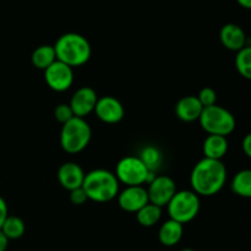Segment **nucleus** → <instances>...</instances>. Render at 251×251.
<instances>
[{"label":"nucleus","instance_id":"1","mask_svg":"<svg viewBox=\"0 0 251 251\" xmlns=\"http://www.w3.org/2000/svg\"><path fill=\"white\" fill-rule=\"evenodd\" d=\"M227 180V169L222 161L202 158L195 164L190 176L193 191L199 196H213L220 193Z\"/></svg>","mask_w":251,"mask_h":251},{"label":"nucleus","instance_id":"2","mask_svg":"<svg viewBox=\"0 0 251 251\" xmlns=\"http://www.w3.org/2000/svg\"><path fill=\"white\" fill-rule=\"evenodd\" d=\"M56 60L66 64L70 68L85 65L91 58V44L82 34L69 32L58 38L54 44Z\"/></svg>","mask_w":251,"mask_h":251},{"label":"nucleus","instance_id":"3","mask_svg":"<svg viewBox=\"0 0 251 251\" xmlns=\"http://www.w3.org/2000/svg\"><path fill=\"white\" fill-rule=\"evenodd\" d=\"M81 188L88 200L95 202H109L119 194V181L114 173L107 169H95L85 174Z\"/></svg>","mask_w":251,"mask_h":251},{"label":"nucleus","instance_id":"4","mask_svg":"<svg viewBox=\"0 0 251 251\" xmlns=\"http://www.w3.org/2000/svg\"><path fill=\"white\" fill-rule=\"evenodd\" d=\"M92 136V130L83 118L74 117L63 124L60 131V146L71 154L80 153L88 146Z\"/></svg>","mask_w":251,"mask_h":251},{"label":"nucleus","instance_id":"5","mask_svg":"<svg viewBox=\"0 0 251 251\" xmlns=\"http://www.w3.org/2000/svg\"><path fill=\"white\" fill-rule=\"evenodd\" d=\"M199 122L208 135H220L225 137L232 134L237 126L234 115L217 104L203 108Z\"/></svg>","mask_w":251,"mask_h":251},{"label":"nucleus","instance_id":"6","mask_svg":"<svg viewBox=\"0 0 251 251\" xmlns=\"http://www.w3.org/2000/svg\"><path fill=\"white\" fill-rule=\"evenodd\" d=\"M169 220H173L180 225L191 222L200 212V196L193 190L176 191L168 205Z\"/></svg>","mask_w":251,"mask_h":251},{"label":"nucleus","instance_id":"7","mask_svg":"<svg viewBox=\"0 0 251 251\" xmlns=\"http://www.w3.org/2000/svg\"><path fill=\"white\" fill-rule=\"evenodd\" d=\"M151 172L137 156H126L120 159L115 168L118 181L126 186H142L147 184Z\"/></svg>","mask_w":251,"mask_h":251},{"label":"nucleus","instance_id":"8","mask_svg":"<svg viewBox=\"0 0 251 251\" xmlns=\"http://www.w3.org/2000/svg\"><path fill=\"white\" fill-rule=\"evenodd\" d=\"M44 80L50 90L55 92H64L73 86L74 70L66 64L55 60L44 70Z\"/></svg>","mask_w":251,"mask_h":251},{"label":"nucleus","instance_id":"9","mask_svg":"<svg viewBox=\"0 0 251 251\" xmlns=\"http://www.w3.org/2000/svg\"><path fill=\"white\" fill-rule=\"evenodd\" d=\"M147 195L149 201L158 207H164L176 193V186L173 179L168 176H156V178L149 184Z\"/></svg>","mask_w":251,"mask_h":251},{"label":"nucleus","instance_id":"10","mask_svg":"<svg viewBox=\"0 0 251 251\" xmlns=\"http://www.w3.org/2000/svg\"><path fill=\"white\" fill-rule=\"evenodd\" d=\"M95 113L100 122L105 124H117L122 122L125 115L124 105L119 100L112 96L98 98L95 107Z\"/></svg>","mask_w":251,"mask_h":251},{"label":"nucleus","instance_id":"11","mask_svg":"<svg viewBox=\"0 0 251 251\" xmlns=\"http://www.w3.org/2000/svg\"><path fill=\"white\" fill-rule=\"evenodd\" d=\"M149 202L147 190L144 186H126L118 194V205L126 212L136 213Z\"/></svg>","mask_w":251,"mask_h":251},{"label":"nucleus","instance_id":"12","mask_svg":"<svg viewBox=\"0 0 251 251\" xmlns=\"http://www.w3.org/2000/svg\"><path fill=\"white\" fill-rule=\"evenodd\" d=\"M97 100L98 97L96 91L92 87L86 86V87L78 88L74 93L69 105H70L75 117L85 119V117H87L88 114H91L95 110Z\"/></svg>","mask_w":251,"mask_h":251},{"label":"nucleus","instance_id":"13","mask_svg":"<svg viewBox=\"0 0 251 251\" xmlns=\"http://www.w3.org/2000/svg\"><path fill=\"white\" fill-rule=\"evenodd\" d=\"M85 172L75 162H66L61 164L58 171V180L66 190L71 191L82 186Z\"/></svg>","mask_w":251,"mask_h":251},{"label":"nucleus","instance_id":"14","mask_svg":"<svg viewBox=\"0 0 251 251\" xmlns=\"http://www.w3.org/2000/svg\"><path fill=\"white\" fill-rule=\"evenodd\" d=\"M220 39L228 50L238 51L247 46V34L244 29L235 24H227L221 28Z\"/></svg>","mask_w":251,"mask_h":251},{"label":"nucleus","instance_id":"15","mask_svg":"<svg viewBox=\"0 0 251 251\" xmlns=\"http://www.w3.org/2000/svg\"><path fill=\"white\" fill-rule=\"evenodd\" d=\"M203 107L196 96H185L178 100L176 105V114L181 122L191 123L199 120Z\"/></svg>","mask_w":251,"mask_h":251},{"label":"nucleus","instance_id":"16","mask_svg":"<svg viewBox=\"0 0 251 251\" xmlns=\"http://www.w3.org/2000/svg\"><path fill=\"white\" fill-rule=\"evenodd\" d=\"M205 158L222 161L228 151V141L225 136L220 135H208L203 141L202 146Z\"/></svg>","mask_w":251,"mask_h":251},{"label":"nucleus","instance_id":"17","mask_svg":"<svg viewBox=\"0 0 251 251\" xmlns=\"http://www.w3.org/2000/svg\"><path fill=\"white\" fill-rule=\"evenodd\" d=\"M184 234L183 225L173 220H168L161 226L158 232V239L161 244L166 247H174L181 240Z\"/></svg>","mask_w":251,"mask_h":251},{"label":"nucleus","instance_id":"18","mask_svg":"<svg viewBox=\"0 0 251 251\" xmlns=\"http://www.w3.org/2000/svg\"><path fill=\"white\" fill-rule=\"evenodd\" d=\"M56 60L55 50H54L53 46H41L33 50L31 55V61L33 64L34 68L39 69V70H46L47 68L51 65L54 61Z\"/></svg>","mask_w":251,"mask_h":251},{"label":"nucleus","instance_id":"19","mask_svg":"<svg viewBox=\"0 0 251 251\" xmlns=\"http://www.w3.org/2000/svg\"><path fill=\"white\" fill-rule=\"evenodd\" d=\"M162 217V208L158 206L153 205V203L149 202L146 206L141 208L136 212L137 222L144 227H152V226L157 225L158 221Z\"/></svg>","mask_w":251,"mask_h":251},{"label":"nucleus","instance_id":"20","mask_svg":"<svg viewBox=\"0 0 251 251\" xmlns=\"http://www.w3.org/2000/svg\"><path fill=\"white\" fill-rule=\"evenodd\" d=\"M137 157L144 162V164L150 172H154V173L158 171L162 162H163V154L156 146L144 147L140 152V156Z\"/></svg>","mask_w":251,"mask_h":251},{"label":"nucleus","instance_id":"21","mask_svg":"<svg viewBox=\"0 0 251 251\" xmlns=\"http://www.w3.org/2000/svg\"><path fill=\"white\" fill-rule=\"evenodd\" d=\"M232 190L237 195L242 198H248L251 196V171L244 169V171L238 172L234 176L232 181Z\"/></svg>","mask_w":251,"mask_h":251},{"label":"nucleus","instance_id":"22","mask_svg":"<svg viewBox=\"0 0 251 251\" xmlns=\"http://www.w3.org/2000/svg\"><path fill=\"white\" fill-rule=\"evenodd\" d=\"M25 229H26V227H25L24 221L16 216H7V218L0 228V230L4 233V235L9 240L21 238L25 234Z\"/></svg>","mask_w":251,"mask_h":251},{"label":"nucleus","instance_id":"23","mask_svg":"<svg viewBox=\"0 0 251 251\" xmlns=\"http://www.w3.org/2000/svg\"><path fill=\"white\" fill-rule=\"evenodd\" d=\"M235 68L238 73L247 80L251 78V47L245 46L237 51L235 56Z\"/></svg>","mask_w":251,"mask_h":251},{"label":"nucleus","instance_id":"24","mask_svg":"<svg viewBox=\"0 0 251 251\" xmlns=\"http://www.w3.org/2000/svg\"><path fill=\"white\" fill-rule=\"evenodd\" d=\"M199 100V102L201 103L203 108L211 107V105L216 104V100H217V95H216L215 90H212L211 87H205L199 92V96H196Z\"/></svg>","mask_w":251,"mask_h":251},{"label":"nucleus","instance_id":"25","mask_svg":"<svg viewBox=\"0 0 251 251\" xmlns=\"http://www.w3.org/2000/svg\"><path fill=\"white\" fill-rule=\"evenodd\" d=\"M54 117L61 124H65L69 120L73 119L75 115H74L73 110H71L70 105L66 104V103H61V104L56 105L55 110H54Z\"/></svg>","mask_w":251,"mask_h":251},{"label":"nucleus","instance_id":"26","mask_svg":"<svg viewBox=\"0 0 251 251\" xmlns=\"http://www.w3.org/2000/svg\"><path fill=\"white\" fill-rule=\"evenodd\" d=\"M87 195L86 193L83 191L82 188H78L75 189V190H71L70 191V201L74 203V205H83V203L87 201Z\"/></svg>","mask_w":251,"mask_h":251},{"label":"nucleus","instance_id":"27","mask_svg":"<svg viewBox=\"0 0 251 251\" xmlns=\"http://www.w3.org/2000/svg\"><path fill=\"white\" fill-rule=\"evenodd\" d=\"M7 216H9V210H7L6 201L0 196V228H1L2 223L7 218Z\"/></svg>","mask_w":251,"mask_h":251},{"label":"nucleus","instance_id":"28","mask_svg":"<svg viewBox=\"0 0 251 251\" xmlns=\"http://www.w3.org/2000/svg\"><path fill=\"white\" fill-rule=\"evenodd\" d=\"M243 151L247 154V157H251V135H245L244 140H243Z\"/></svg>","mask_w":251,"mask_h":251},{"label":"nucleus","instance_id":"29","mask_svg":"<svg viewBox=\"0 0 251 251\" xmlns=\"http://www.w3.org/2000/svg\"><path fill=\"white\" fill-rule=\"evenodd\" d=\"M9 245V239L4 235V233L0 230V251H6Z\"/></svg>","mask_w":251,"mask_h":251},{"label":"nucleus","instance_id":"30","mask_svg":"<svg viewBox=\"0 0 251 251\" xmlns=\"http://www.w3.org/2000/svg\"><path fill=\"white\" fill-rule=\"evenodd\" d=\"M237 1L244 9H250L251 7V0H237Z\"/></svg>","mask_w":251,"mask_h":251},{"label":"nucleus","instance_id":"31","mask_svg":"<svg viewBox=\"0 0 251 251\" xmlns=\"http://www.w3.org/2000/svg\"><path fill=\"white\" fill-rule=\"evenodd\" d=\"M181 251H195V250H193V249H189V248H186V249H183Z\"/></svg>","mask_w":251,"mask_h":251}]
</instances>
